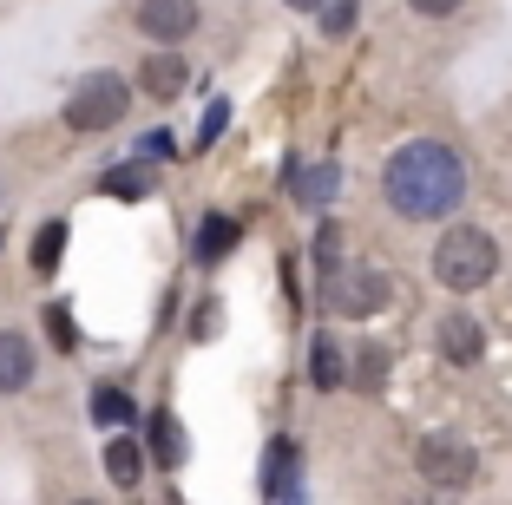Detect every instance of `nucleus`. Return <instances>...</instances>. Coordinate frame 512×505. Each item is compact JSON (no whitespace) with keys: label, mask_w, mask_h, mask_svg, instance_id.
<instances>
[{"label":"nucleus","mask_w":512,"mask_h":505,"mask_svg":"<svg viewBox=\"0 0 512 505\" xmlns=\"http://www.w3.org/2000/svg\"><path fill=\"white\" fill-rule=\"evenodd\" d=\"M132 86L145 92V99H158V105H171L184 86H191V60H184L178 46H151L145 60H138V73H132Z\"/></svg>","instance_id":"0eeeda50"},{"label":"nucleus","mask_w":512,"mask_h":505,"mask_svg":"<svg viewBox=\"0 0 512 505\" xmlns=\"http://www.w3.org/2000/svg\"><path fill=\"white\" fill-rule=\"evenodd\" d=\"M499 276V243L493 230H480V223H453L447 237L434 243V283L453 289V296H473V289H486Z\"/></svg>","instance_id":"f03ea898"},{"label":"nucleus","mask_w":512,"mask_h":505,"mask_svg":"<svg viewBox=\"0 0 512 505\" xmlns=\"http://www.w3.org/2000/svg\"><path fill=\"white\" fill-rule=\"evenodd\" d=\"M99 191H112V197H145L151 191V171H145V164H112V178L99 184Z\"/></svg>","instance_id":"f3484780"},{"label":"nucleus","mask_w":512,"mask_h":505,"mask_svg":"<svg viewBox=\"0 0 512 505\" xmlns=\"http://www.w3.org/2000/svg\"><path fill=\"white\" fill-rule=\"evenodd\" d=\"M309 374H316V387H342L348 381V361H342V342H335V335H322V342H316Z\"/></svg>","instance_id":"4468645a"},{"label":"nucleus","mask_w":512,"mask_h":505,"mask_svg":"<svg viewBox=\"0 0 512 505\" xmlns=\"http://www.w3.org/2000/svg\"><path fill=\"white\" fill-rule=\"evenodd\" d=\"M434 348H440V361H453V368H473V361L486 355V328L473 322V315H440Z\"/></svg>","instance_id":"1a4fd4ad"},{"label":"nucleus","mask_w":512,"mask_h":505,"mask_svg":"<svg viewBox=\"0 0 512 505\" xmlns=\"http://www.w3.org/2000/svg\"><path fill=\"white\" fill-rule=\"evenodd\" d=\"M283 505H302V499H296V486H289V499H283Z\"/></svg>","instance_id":"bb28decb"},{"label":"nucleus","mask_w":512,"mask_h":505,"mask_svg":"<svg viewBox=\"0 0 512 505\" xmlns=\"http://www.w3.org/2000/svg\"><path fill=\"white\" fill-rule=\"evenodd\" d=\"M421 20H447V14H460V0H407Z\"/></svg>","instance_id":"4be33fe9"},{"label":"nucleus","mask_w":512,"mask_h":505,"mask_svg":"<svg viewBox=\"0 0 512 505\" xmlns=\"http://www.w3.org/2000/svg\"><path fill=\"white\" fill-rule=\"evenodd\" d=\"M362 14V0H322V33H348Z\"/></svg>","instance_id":"aec40b11"},{"label":"nucleus","mask_w":512,"mask_h":505,"mask_svg":"<svg viewBox=\"0 0 512 505\" xmlns=\"http://www.w3.org/2000/svg\"><path fill=\"white\" fill-rule=\"evenodd\" d=\"M106 473H112V486H138V479H145V453H138V440H112L106 446Z\"/></svg>","instance_id":"ddd939ff"},{"label":"nucleus","mask_w":512,"mask_h":505,"mask_svg":"<svg viewBox=\"0 0 512 505\" xmlns=\"http://www.w3.org/2000/svg\"><path fill=\"white\" fill-rule=\"evenodd\" d=\"M92 420H99V427H125V420H132V401H125L119 387H99V394H92Z\"/></svg>","instance_id":"a211bd4d"},{"label":"nucleus","mask_w":512,"mask_h":505,"mask_svg":"<svg viewBox=\"0 0 512 505\" xmlns=\"http://www.w3.org/2000/svg\"><path fill=\"white\" fill-rule=\"evenodd\" d=\"M289 7H316V0H289Z\"/></svg>","instance_id":"cd10ccee"},{"label":"nucleus","mask_w":512,"mask_h":505,"mask_svg":"<svg viewBox=\"0 0 512 505\" xmlns=\"http://www.w3.org/2000/svg\"><path fill=\"white\" fill-rule=\"evenodd\" d=\"M335 243H342V237H335V223H322V237H316V256H322V269H329V276H335Z\"/></svg>","instance_id":"5701e85b"},{"label":"nucleus","mask_w":512,"mask_h":505,"mask_svg":"<svg viewBox=\"0 0 512 505\" xmlns=\"http://www.w3.org/2000/svg\"><path fill=\"white\" fill-rule=\"evenodd\" d=\"M414 466H421V479H427V486H440V492L473 486V473H480V460H473V446L460 440V433H421Z\"/></svg>","instance_id":"423d86ee"},{"label":"nucleus","mask_w":512,"mask_h":505,"mask_svg":"<svg viewBox=\"0 0 512 505\" xmlns=\"http://www.w3.org/2000/svg\"><path fill=\"white\" fill-rule=\"evenodd\" d=\"M66 256V217H46L40 237H33V276H53Z\"/></svg>","instance_id":"f8f14e48"},{"label":"nucleus","mask_w":512,"mask_h":505,"mask_svg":"<svg viewBox=\"0 0 512 505\" xmlns=\"http://www.w3.org/2000/svg\"><path fill=\"white\" fill-rule=\"evenodd\" d=\"M151 453H158V466L184 460V440H178V420H171V414H151Z\"/></svg>","instance_id":"dca6fc26"},{"label":"nucleus","mask_w":512,"mask_h":505,"mask_svg":"<svg viewBox=\"0 0 512 505\" xmlns=\"http://www.w3.org/2000/svg\"><path fill=\"white\" fill-rule=\"evenodd\" d=\"M322 296H329V309L342 322H368V315H381L394 302V276L388 269H335V283Z\"/></svg>","instance_id":"20e7f679"},{"label":"nucleus","mask_w":512,"mask_h":505,"mask_svg":"<svg viewBox=\"0 0 512 505\" xmlns=\"http://www.w3.org/2000/svg\"><path fill=\"white\" fill-rule=\"evenodd\" d=\"M191 335H197V342H211V335H217V302H204V309H197V328H191Z\"/></svg>","instance_id":"b1692460"},{"label":"nucleus","mask_w":512,"mask_h":505,"mask_svg":"<svg viewBox=\"0 0 512 505\" xmlns=\"http://www.w3.org/2000/svg\"><path fill=\"white\" fill-rule=\"evenodd\" d=\"M289 479H296V446L276 440V446H270V460H263V492H270V499H283Z\"/></svg>","instance_id":"2eb2a0df"},{"label":"nucleus","mask_w":512,"mask_h":505,"mask_svg":"<svg viewBox=\"0 0 512 505\" xmlns=\"http://www.w3.org/2000/svg\"><path fill=\"white\" fill-rule=\"evenodd\" d=\"M66 505H106V499H66Z\"/></svg>","instance_id":"a878e982"},{"label":"nucleus","mask_w":512,"mask_h":505,"mask_svg":"<svg viewBox=\"0 0 512 505\" xmlns=\"http://www.w3.org/2000/svg\"><path fill=\"white\" fill-rule=\"evenodd\" d=\"M381 197H388L401 217L434 223V217H447V210H460V197H467V164H460L453 145H440V138H414V145H401L388 158Z\"/></svg>","instance_id":"f257e3e1"},{"label":"nucleus","mask_w":512,"mask_h":505,"mask_svg":"<svg viewBox=\"0 0 512 505\" xmlns=\"http://www.w3.org/2000/svg\"><path fill=\"white\" fill-rule=\"evenodd\" d=\"M237 237H243V223L224 217V210H211V217L197 223V237H191V263L197 269H217L230 250H237Z\"/></svg>","instance_id":"9d476101"},{"label":"nucleus","mask_w":512,"mask_h":505,"mask_svg":"<svg viewBox=\"0 0 512 505\" xmlns=\"http://www.w3.org/2000/svg\"><path fill=\"white\" fill-rule=\"evenodd\" d=\"M204 27V0H132V33L145 46H184Z\"/></svg>","instance_id":"39448f33"},{"label":"nucleus","mask_w":512,"mask_h":505,"mask_svg":"<svg viewBox=\"0 0 512 505\" xmlns=\"http://www.w3.org/2000/svg\"><path fill=\"white\" fill-rule=\"evenodd\" d=\"M224 119H230V105H211V119H204V132H197V138H204V145H211V138L224 132Z\"/></svg>","instance_id":"393cba45"},{"label":"nucleus","mask_w":512,"mask_h":505,"mask_svg":"<svg viewBox=\"0 0 512 505\" xmlns=\"http://www.w3.org/2000/svg\"><path fill=\"white\" fill-rule=\"evenodd\" d=\"M335 184H342V171H335V164H316V171H309V178H296L289 191H296L302 204H322V197H329Z\"/></svg>","instance_id":"6ab92c4d"},{"label":"nucleus","mask_w":512,"mask_h":505,"mask_svg":"<svg viewBox=\"0 0 512 505\" xmlns=\"http://www.w3.org/2000/svg\"><path fill=\"white\" fill-rule=\"evenodd\" d=\"M388 348H381V342H362V348H355V368H348V387H362V394H375V387L381 381H388Z\"/></svg>","instance_id":"9b49d317"},{"label":"nucleus","mask_w":512,"mask_h":505,"mask_svg":"<svg viewBox=\"0 0 512 505\" xmlns=\"http://www.w3.org/2000/svg\"><path fill=\"white\" fill-rule=\"evenodd\" d=\"M46 328H53V342H60V348H73V342H79V335H73V315H66L60 302L46 309Z\"/></svg>","instance_id":"412c9836"},{"label":"nucleus","mask_w":512,"mask_h":505,"mask_svg":"<svg viewBox=\"0 0 512 505\" xmlns=\"http://www.w3.org/2000/svg\"><path fill=\"white\" fill-rule=\"evenodd\" d=\"M60 119H66V132H79V138H99V132H119L125 119H132V79L125 73H86L73 92H66V105H60Z\"/></svg>","instance_id":"7ed1b4c3"},{"label":"nucleus","mask_w":512,"mask_h":505,"mask_svg":"<svg viewBox=\"0 0 512 505\" xmlns=\"http://www.w3.org/2000/svg\"><path fill=\"white\" fill-rule=\"evenodd\" d=\"M40 381V355H33L27 328H0V401H14Z\"/></svg>","instance_id":"6e6552de"}]
</instances>
